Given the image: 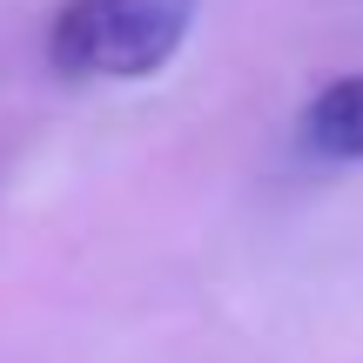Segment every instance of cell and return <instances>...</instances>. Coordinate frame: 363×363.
Here are the masks:
<instances>
[{
    "label": "cell",
    "mask_w": 363,
    "mask_h": 363,
    "mask_svg": "<svg viewBox=\"0 0 363 363\" xmlns=\"http://www.w3.org/2000/svg\"><path fill=\"white\" fill-rule=\"evenodd\" d=\"M195 27V0H67L48 27V61L67 81H148Z\"/></svg>",
    "instance_id": "cell-1"
},
{
    "label": "cell",
    "mask_w": 363,
    "mask_h": 363,
    "mask_svg": "<svg viewBox=\"0 0 363 363\" xmlns=\"http://www.w3.org/2000/svg\"><path fill=\"white\" fill-rule=\"evenodd\" d=\"M303 142L323 162H363V74H343L303 108Z\"/></svg>",
    "instance_id": "cell-2"
}]
</instances>
